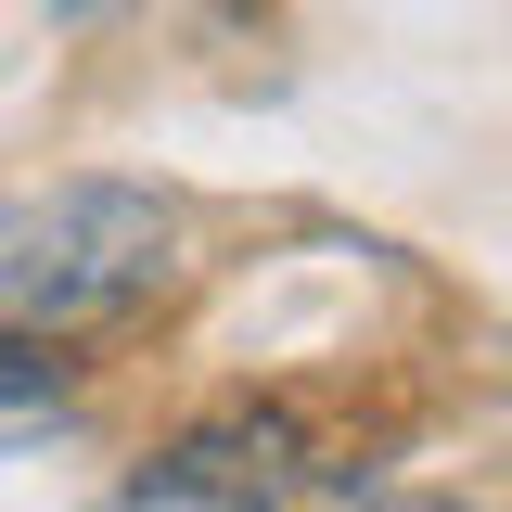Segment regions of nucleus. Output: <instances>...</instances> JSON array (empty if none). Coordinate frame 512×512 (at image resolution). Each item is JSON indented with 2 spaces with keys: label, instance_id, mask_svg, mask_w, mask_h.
<instances>
[{
  "label": "nucleus",
  "instance_id": "f257e3e1",
  "mask_svg": "<svg viewBox=\"0 0 512 512\" xmlns=\"http://www.w3.org/2000/svg\"><path fill=\"white\" fill-rule=\"evenodd\" d=\"M180 218L128 180H52V192H0V333L13 320H116L167 282Z\"/></svg>",
  "mask_w": 512,
  "mask_h": 512
},
{
  "label": "nucleus",
  "instance_id": "f03ea898",
  "mask_svg": "<svg viewBox=\"0 0 512 512\" xmlns=\"http://www.w3.org/2000/svg\"><path fill=\"white\" fill-rule=\"evenodd\" d=\"M320 487V448L295 410H218V423H192L141 461V512H282Z\"/></svg>",
  "mask_w": 512,
  "mask_h": 512
},
{
  "label": "nucleus",
  "instance_id": "7ed1b4c3",
  "mask_svg": "<svg viewBox=\"0 0 512 512\" xmlns=\"http://www.w3.org/2000/svg\"><path fill=\"white\" fill-rule=\"evenodd\" d=\"M52 410H64V359L39 333H0V436L13 423H52Z\"/></svg>",
  "mask_w": 512,
  "mask_h": 512
},
{
  "label": "nucleus",
  "instance_id": "20e7f679",
  "mask_svg": "<svg viewBox=\"0 0 512 512\" xmlns=\"http://www.w3.org/2000/svg\"><path fill=\"white\" fill-rule=\"evenodd\" d=\"M410 512H474V500H410Z\"/></svg>",
  "mask_w": 512,
  "mask_h": 512
},
{
  "label": "nucleus",
  "instance_id": "39448f33",
  "mask_svg": "<svg viewBox=\"0 0 512 512\" xmlns=\"http://www.w3.org/2000/svg\"><path fill=\"white\" fill-rule=\"evenodd\" d=\"M218 13H256V0H218Z\"/></svg>",
  "mask_w": 512,
  "mask_h": 512
}]
</instances>
